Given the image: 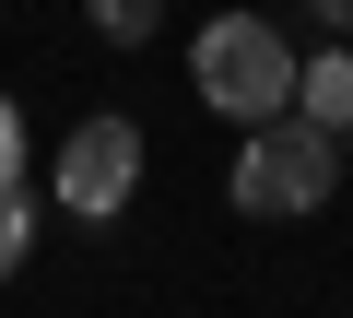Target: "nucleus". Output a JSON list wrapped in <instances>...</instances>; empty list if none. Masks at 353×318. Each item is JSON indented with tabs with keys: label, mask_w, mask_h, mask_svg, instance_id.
<instances>
[{
	"label": "nucleus",
	"mask_w": 353,
	"mask_h": 318,
	"mask_svg": "<svg viewBox=\"0 0 353 318\" xmlns=\"http://www.w3.org/2000/svg\"><path fill=\"white\" fill-rule=\"evenodd\" d=\"M306 12H318V24L341 36V48H353V0H306Z\"/></svg>",
	"instance_id": "nucleus-8"
},
{
	"label": "nucleus",
	"mask_w": 353,
	"mask_h": 318,
	"mask_svg": "<svg viewBox=\"0 0 353 318\" xmlns=\"http://www.w3.org/2000/svg\"><path fill=\"white\" fill-rule=\"evenodd\" d=\"M201 106L259 130V118H294V48L271 12H212L201 24Z\"/></svg>",
	"instance_id": "nucleus-1"
},
{
	"label": "nucleus",
	"mask_w": 353,
	"mask_h": 318,
	"mask_svg": "<svg viewBox=\"0 0 353 318\" xmlns=\"http://www.w3.org/2000/svg\"><path fill=\"white\" fill-rule=\"evenodd\" d=\"M330 189H341V141H330L318 118H259V130H248V153H236V212L306 224Z\"/></svg>",
	"instance_id": "nucleus-2"
},
{
	"label": "nucleus",
	"mask_w": 353,
	"mask_h": 318,
	"mask_svg": "<svg viewBox=\"0 0 353 318\" xmlns=\"http://www.w3.org/2000/svg\"><path fill=\"white\" fill-rule=\"evenodd\" d=\"M294 118H318L330 141L353 130V48H341V36H330L318 59H294Z\"/></svg>",
	"instance_id": "nucleus-4"
},
{
	"label": "nucleus",
	"mask_w": 353,
	"mask_h": 318,
	"mask_svg": "<svg viewBox=\"0 0 353 318\" xmlns=\"http://www.w3.org/2000/svg\"><path fill=\"white\" fill-rule=\"evenodd\" d=\"M0 189H24V118H12V95H0Z\"/></svg>",
	"instance_id": "nucleus-7"
},
{
	"label": "nucleus",
	"mask_w": 353,
	"mask_h": 318,
	"mask_svg": "<svg viewBox=\"0 0 353 318\" xmlns=\"http://www.w3.org/2000/svg\"><path fill=\"white\" fill-rule=\"evenodd\" d=\"M24 248H36V201H24V189H0V283L24 271Z\"/></svg>",
	"instance_id": "nucleus-6"
},
{
	"label": "nucleus",
	"mask_w": 353,
	"mask_h": 318,
	"mask_svg": "<svg viewBox=\"0 0 353 318\" xmlns=\"http://www.w3.org/2000/svg\"><path fill=\"white\" fill-rule=\"evenodd\" d=\"M130 189H141V130L130 118H83L59 141V201L83 224H106V212H130Z\"/></svg>",
	"instance_id": "nucleus-3"
},
{
	"label": "nucleus",
	"mask_w": 353,
	"mask_h": 318,
	"mask_svg": "<svg viewBox=\"0 0 353 318\" xmlns=\"http://www.w3.org/2000/svg\"><path fill=\"white\" fill-rule=\"evenodd\" d=\"M83 12H94V36H106V48H141V36L165 24V0H83Z\"/></svg>",
	"instance_id": "nucleus-5"
}]
</instances>
